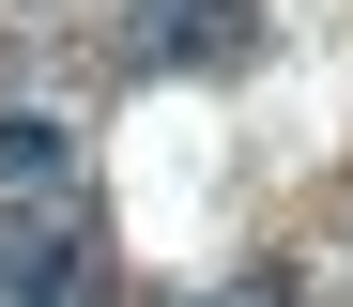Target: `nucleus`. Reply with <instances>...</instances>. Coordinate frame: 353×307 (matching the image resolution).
Here are the masks:
<instances>
[{"label":"nucleus","instance_id":"nucleus-1","mask_svg":"<svg viewBox=\"0 0 353 307\" xmlns=\"http://www.w3.org/2000/svg\"><path fill=\"white\" fill-rule=\"evenodd\" d=\"M0 307H123L108 292V230L77 200H0Z\"/></svg>","mask_w":353,"mask_h":307},{"label":"nucleus","instance_id":"nucleus-4","mask_svg":"<svg viewBox=\"0 0 353 307\" xmlns=\"http://www.w3.org/2000/svg\"><path fill=\"white\" fill-rule=\"evenodd\" d=\"M169 307H292V277H215V292H169Z\"/></svg>","mask_w":353,"mask_h":307},{"label":"nucleus","instance_id":"nucleus-2","mask_svg":"<svg viewBox=\"0 0 353 307\" xmlns=\"http://www.w3.org/2000/svg\"><path fill=\"white\" fill-rule=\"evenodd\" d=\"M246 46H261V0H139V16H123L139 77H230Z\"/></svg>","mask_w":353,"mask_h":307},{"label":"nucleus","instance_id":"nucleus-3","mask_svg":"<svg viewBox=\"0 0 353 307\" xmlns=\"http://www.w3.org/2000/svg\"><path fill=\"white\" fill-rule=\"evenodd\" d=\"M62 184H77V123L16 108V123H0V200H62Z\"/></svg>","mask_w":353,"mask_h":307}]
</instances>
